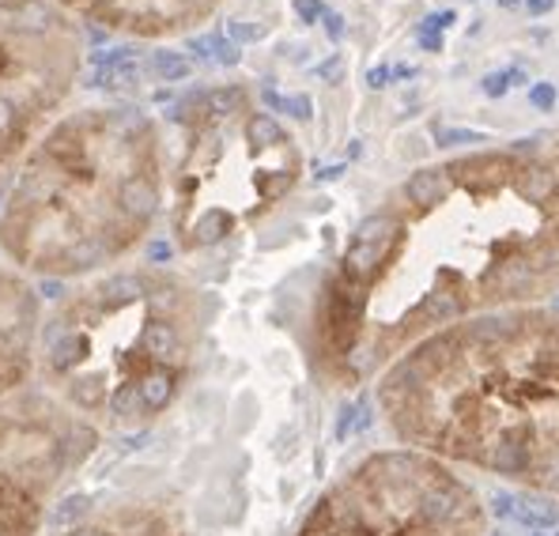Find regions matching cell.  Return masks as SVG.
I'll return each mask as SVG.
<instances>
[{"instance_id": "obj_1", "label": "cell", "mask_w": 559, "mask_h": 536, "mask_svg": "<svg viewBox=\"0 0 559 536\" xmlns=\"http://www.w3.org/2000/svg\"><path fill=\"white\" fill-rule=\"evenodd\" d=\"M559 295V133L413 170L318 284L307 356L325 390L378 382L416 344Z\"/></svg>"}, {"instance_id": "obj_2", "label": "cell", "mask_w": 559, "mask_h": 536, "mask_svg": "<svg viewBox=\"0 0 559 536\" xmlns=\"http://www.w3.org/2000/svg\"><path fill=\"white\" fill-rule=\"evenodd\" d=\"M385 431L468 473L559 499V307L473 318L374 382Z\"/></svg>"}, {"instance_id": "obj_3", "label": "cell", "mask_w": 559, "mask_h": 536, "mask_svg": "<svg viewBox=\"0 0 559 536\" xmlns=\"http://www.w3.org/2000/svg\"><path fill=\"white\" fill-rule=\"evenodd\" d=\"M167 193L159 126L126 103L80 106L35 140L0 204V253L23 276L114 272Z\"/></svg>"}, {"instance_id": "obj_4", "label": "cell", "mask_w": 559, "mask_h": 536, "mask_svg": "<svg viewBox=\"0 0 559 536\" xmlns=\"http://www.w3.org/2000/svg\"><path fill=\"white\" fill-rule=\"evenodd\" d=\"M212 310L201 287L167 269L84 279L43 318L46 393L95 431H144L182 397Z\"/></svg>"}, {"instance_id": "obj_5", "label": "cell", "mask_w": 559, "mask_h": 536, "mask_svg": "<svg viewBox=\"0 0 559 536\" xmlns=\"http://www.w3.org/2000/svg\"><path fill=\"white\" fill-rule=\"evenodd\" d=\"M178 147L170 170V230L186 253L212 250L258 224L302 178L295 136L258 110L242 87H212L178 106Z\"/></svg>"}, {"instance_id": "obj_6", "label": "cell", "mask_w": 559, "mask_h": 536, "mask_svg": "<svg viewBox=\"0 0 559 536\" xmlns=\"http://www.w3.org/2000/svg\"><path fill=\"white\" fill-rule=\"evenodd\" d=\"M295 536H488V510L465 468L397 442L344 468Z\"/></svg>"}, {"instance_id": "obj_7", "label": "cell", "mask_w": 559, "mask_h": 536, "mask_svg": "<svg viewBox=\"0 0 559 536\" xmlns=\"http://www.w3.org/2000/svg\"><path fill=\"white\" fill-rule=\"evenodd\" d=\"M84 64V38L53 0H0V178L57 121Z\"/></svg>"}, {"instance_id": "obj_8", "label": "cell", "mask_w": 559, "mask_h": 536, "mask_svg": "<svg viewBox=\"0 0 559 536\" xmlns=\"http://www.w3.org/2000/svg\"><path fill=\"white\" fill-rule=\"evenodd\" d=\"M98 431L49 393L0 404V536H38L57 488L84 465Z\"/></svg>"}, {"instance_id": "obj_9", "label": "cell", "mask_w": 559, "mask_h": 536, "mask_svg": "<svg viewBox=\"0 0 559 536\" xmlns=\"http://www.w3.org/2000/svg\"><path fill=\"white\" fill-rule=\"evenodd\" d=\"M53 4L76 20L110 31V35L159 43V38L197 31L204 20L216 15L224 0H53Z\"/></svg>"}, {"instance_id": "obj_10", "label": "cell", "mask_w": 559, "mask_h": 536, "mask_svg": "<svg viewBox=\"0 0 559 536\" xmlns=\"http://www.w3.org/2000/svg\"><path fill=\"white\" fill-rule=\"evenodd\" d=\"M43 307L20 269L0 265V404L23 397L38 370Z\"/></svg>"}, {"instance_id": "obj_11", "label": "cell", "mask_w": 559, "mask_h": 536, "mask_svg": "<svg viewBox=\"0 0 559 536\" xmlns=\"http://www.w3.org/2000/svg\"><path fill=\"white\" fill-rule=\"evenodd\" d=\"M64 536H197L175 510L147 499H126L95 510Z\"/></svg>"}, {"instance_id": "obj_12", "label": "cell", "mask_w": 559, "mask_h": 536, "mask_svg": "<svg viewBox=\"0 0 559 536\" xmlns=\"http://www.w3.org/2000/svg\"><path fill=\"white\" fill-rule=\"evenodd\" d=\"M299 12L307 15V20H318V15H322V4H318V0H299Z\"/></svg>"}, {"instance_id": "obj_13", "label": "cell", "mask_w": 559, "mask_h": 536, "mask_svg": "<svg viewBox=\"0 0 559 536\" xmlns=\"http://www.w3.org/2000/svg\"><path fill=\"white\" fill-rule=\"evenodd\" d=\"M525 8H530V15H545L552 12V0H525Z\"/></svg>"}, {"instance_id": "obj_14", "label": "cell", "mask_w": 559, "mask_h": 536, "mask_svg": "<svg viewBox=\"0 0 559 536\" xmlns=\"http://www.w3.org/2000/svg\"><path fill=\"white\" fill-rule=\"evenodd\" d=\"M552 87H537V91H533V103H537V106H552Z\"/></svg>"}, {"instance_id": "obj_15", "label": "cell", "mask_w": 559, "mask_h": 536, "mask_svg": "<svg viewBox=\"0 0 559 536\" xmlns=\"http://www.w3.org/2000/svg\"><path fill=\"white\" fill-rule=\"evenodd\" d=\"M507 84H503V76H491L488 80V91H491V95H496V91H503Z\"/></svg>"}]
</instances>
